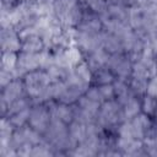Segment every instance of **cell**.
<instances>
[{
    "mask_svg": "<svg viewBox=\"0 0 157 157\" xmlns=\"http://www.w3.org/2000/svg\"><path fill=\"white\" fill-rule=\"evenodd\" d=\"M124 120L125 118L123 113V105L118 101L108 99L101 103L96 121L103 129H109Z\"/></svg>",
    "mask_w": 157,
    "mask_h": 157,
    "instance_id": "1",
    "label": "cell"
},
{
    "mask_svg": "<svg viewBox=\"0 0 157 157\" xmlns=\"http://www.w3.org/2000/svg\"><path fill=\"white\" fill-rule=\"evenodd\" d=\"M50 82L52 81H50L48 72L44 70L37 69L34 71L28 72L25 76V80H23L25 91H26L27 96L31 98V101H33L43 93V91L48 87V85Z\"/></svg>",
    "mask_w": 157,
    "mask_h": 157,
    "instance_id": "2",
    "label": "cell"
},
{
    "mask_svg": "<svg viewBox=\"0 0 157 157\" xmlns=\"http://www.w3.org/2000/svg\"><path fill=\"white\" fill-rule=\"evenodd\" d=\"M107 67H109L113 74L117 75L119 78L124 80H126L132 74V61L124 53L110 54Z\"/></svg>",
    "mask_w": 157,
    "mask_h": 157,
    "instance_id": "3",
    "label": "cell"
},
{
    "mask_svg": "<svg viewBox=\"0 0 157 157\" xmlns=\"http://www.w3.org/2000/svg\"><path fill=\"white\" fill-rule=\"evenodd\" d=\"M50 120H52V114H50V110L47 105L37 104L36 107L31 108L28 124H29V126H32L38 132L44 134Z\"/></svg>",
    "mask_w": 157,
    "mask_h": 157,
    "instance_id": "4",
    "label": "cell"
},
{
    "mask_svg": "<svg viewBox=\"0 0 157 157\" xmlns=\"http://www.w3.org/2000/svg\"><path fill=\"white\" fill-rule=\"evenodd\" d=\"M39 69V63H38V53H27V52H22L18 55V60H17V65L15 67L13 76L15 78H20V77H25L28 72L34 71Z\"/></svg>",
    "mask_w": 157,
    "mask_h": 157,
    "instance_id": "5",
    "label": "cell"
},
{
    "mask_svg": "<svg viewBox=\"0 0 157 157\" xmlns=\"http://www.w3.org/2000/svg\"><path fill=\"white\" fill-rule=\"evenodd\" d=\"M1 49L2 52H17L22 47V40L18 32L10 27V28H1Z\"/></svg>",
    "mask_w": 157,
    "mask_h": 157,
    "instance_id": "6",
    "label": "cell"
},
{
    "mask_svg": "<svg viewBox=\"0 0 157 157\" xmlns=\"http://www.w3.org/2000/svg\"><path fill=\"white\" fill-rule=\"evenodd\" d=\"M23 92H26L25 91V83L20 78H13L7 86H5L2 88L1 99L5 101L7 104H10L11 102L23 97Z\"/></svg>",
    "mask_w": 157,
    "mask_h": 157,
    "instance_id": "7",
    "label": "cell"
},
{
    "mask_svg": "<svg viewBox=\"0 0 157 157\" xmlns=\"http://www.w3.org/2000/svg\"><path fill=\"white\" fill-rule=\"evenodd\" d=\"M45 104L49 105L52 118L59 119V120H61L66 124H69L74 120V108L70 107V104H65V103L53 104L52 102H48Z\"/></svg>",
    "mask_w": 157,
    "mask_h": 157,
    "instance_id": "8",
    "label": "cell"
},
{
    "mask_svg": "<svg viewBox=\"0 0 157 157\" xmlns=\"http://www.w3.org/2000/svg\"><path fill=\"white\" fill-rule=\"evenodd\" d=\"M101 39H102V48L105 49L109 54H117V53H124V47L121 43V39L112 34L109 32H102L101 33Z\"/></svg>",
    "mask_w": 157,
    "mask_h": 157,
    "instance_id": "9",
    "label": "cell"
},
{
    "mask_svg": "<svg viewBox=\"0 0 157 157\" xmlns=\"http://www.w3.org/2000/svg\"><path fill=\"white\" fill-rule=\"evenodd\" d=\"M109 53L103 49V48H98L96 49L94 52L90 53L88 54V60H87V64L88 66L91 67L92 72H96L98 71L99 69L102 67H105L107 64H108V60H109Z\"/></svg>",
    "mask_w": 157,
    "mask_h": 157,
    "instance_id": "10",
    "label": "cell"
},
{
    "mask_svg": "<svg viewBox=\"0 0 157 157\" xmlns=\"http://www.w3.org/2000/svg\"><path fill=\"white\" fill-rule=\"evenodd\" d=\"M77 107L93 121H96L97 119V114H98V110H99V107H101V103L99 102H96L91 98H88L87 96L82 94L78 101H77Z\"/></svg>",
    "mask_w": 157,
    "mask_h": 157,
    "instance_id": "11",
    "label": "cell"
},
{
    "mask_svg": "<svg viewBox=\"0 0 157 157\" xmlns=\"http://www.w3.org/2000/svg\"><path fill=\"white\" fill-rule=\"evenodd\" d=\"M22 40V47H21V50L22 52H27V53H39L42 52L43 49H45L44 47V42L40 36L38 34H31Z\"/></svg>",
    "mask_w": 157,
    "mask_h": 157,
    "instance_id": "12",
    "label": "cell"
},
{
    "mask_svg": "<svg viewBox=\"0 0 157 157\" xmlns=\"http://www.w3.org/2000/svg\"><path fill=\"white\" fill-rule=\"evenodd\" d=\"M66 83V82H65ZM67 86V85H66ZM83 94V92L77 88V87H74V86H67L66 90L64 91V93L58 98V101L60 103H65V104H74V103H77L78 98Z\"/></svg>",
    "mask_w": 157,
    "mask_h": 157,
    "instance_id": "13",
    "label": "cell"
},
{
    "mask_svg": "<svg viewBox=\"0 0 157 157\" xmlns=\"http://www.w3.org/2000/svg\"><path fill=\"white\" fill-rule=\"evenodd\" d=\"M141 110V103L136 99V97L130 98L126 103L123 104V113L125 120H130L134 117H136Z\"/></svg>",
    "mask_w": 157,
    "mask_h": 157,
    "instance_id": "14",
    "label": "cell"
},
{
    "mask_svg": "<svg viewBox=\"0 0 157 157\" xmlns=\"http://www.w3.org/2000/svg\"><path fill=\"white\" fill-rule=\"evenodd\" d=\"M93 78H94V83L101 86V85H108V83H113L115 77L113 71L109 67H102L98 71L93 72Z\"/></svg>",
    "mask_w": 157,
    "mask_h": 157,
    "instance_id": "15",
    "label": "cell"
},
{
    "mask_svg": "<svg viewBox=\"0 0 157 157\" xmlns=\"http://www.w3.org/2000/svg\"><path fill=\"white\" fill-rule=\"evenodd\" d=\"M64 53H65V58L71 67H75L78 63L82 61V52L76 45H71V47L66 48L64 50Z\"/></svg>",
    "mask_w": 157,
    "mask_h": 157,
    "instance_id": "16",
    "label": "cell"
},
{
    "mask_svg": "<svg viewBox=\"0 0 157 157\" xmlns=\"http://www.w3.org/2000/svg\"><path fill=\"white\" fill-rule=\"evenodd\" d=\"M74 71L76 72V75L83 81V82H86V83H90L91 81H92V78H93V72H92V70H91V67L88 66V64H87V61H81V63H78L75 67H74Z\"/></svg>",
    "mask_w": 157,
    "mask_h": 157,
    "instance_id": "17",
    "label": "cell"
},
{
    "mask_svg": "<svg viewBox=\"0 0 157 157\" xmlns=\"http://www.w3.org/2000/svg\"><path fill=\"white\" fill-rule=\"evenodd\" d=\"M17 60H18V55L16 54V52H2L1 69L7 71H13L17 65Z\"/></svg>",
    "mask_w": 157,
    "mask_h": 157,
    "instance_id": "18",
    "label": "cell"
},
{
    "mask_svg": "<svg viewBox=\"0 0 157 157\" xmlns=\"http://www.w3.org/2000/svg\"><path fill=\"white\" fill-rule=\"evenodd\" d=\"M29 114H31V107L29 108H26L18 113H15L12 114L11 117H7L11 121V124L17 129V128H22L25 126L26 123H28L29 120Z\"/></svg>",
    "mask_w": 157,
    "mask_h": 157,
    "instance_id": "19",
    "label": "cell"
},
{
    "mask_svg": "<svg viewBox=\"0 0 157 157\" xmlns=\"http://www.w3.org/2000/svg\"><path fill=\"white\" fill-rule=\"evenodd\" d=\"M29 107H31L29 99H27L25 97H21V98H18V99H16V101H13V102H11L9 104L5 117H11L12 114L18 113V112H21V110H23L26 108H29Z\"/></svg>",
    "mask_w": 157,
    "mask_h": 157,
    "instance_id": "20",
    "label": "cell"
},
{
    "mask_svg": "<svg viewBox=\"0 0 157 157\" xmlns=\"http://www.w3.org/2000/svg\"><path fill=\"white\" fill-rule=\"evenodd\" d=\"M142 113L147 115H156L157 114V98L150 94H145L142 103H141Z\"/></svg>",
    "mask_w": 157,
    "mask_h": 157,
    "instance_id": "21",
    "label": "cell"
},
{
    "mask_svg": "<svg viewBox=\"0 0 157 157\" xmlns=\"http://www.w3.org/2000/svg\"><path fill=\"white\" fill-rule=\"evenodd\" d=\"M131 77L150 80L152 77V75H151V71L148 70V67L142 61H136V63L132 64V74H131Z\"/></svg>",
    "mask_w": 157,
    "mask_h": 157,
    "instance_id": "22",
    "label": "cell"
},
{
    "mask_svg": "<svg viewBox=\"0 0 157 157\" xmlns=\"http://www.w3.org/2000/svg\"><path fill=\"white\" fill-rule=\"evenodd\" d=\"M147 82L148 80H144V78H136V77H131L130 80V90L132 91V93L136 94H146L147 91Z\"/></svg>",
    "mask_w": 157,
    "mask_h": 157,
    "instance_id": "23",
    "label": "cell"
},
{
    "mask_svg": "<svg viewBox=\"0 0 157 157\" xmlns=\"http://www.w3.org/2000/svg\"><path fill=\"white\" fill-rule=\"evenodd\" d=\"M98 87H99L101 94H102V97H103L104 101L113 99V97H115V92H114V86H113V83L101 85V86H98Z\"/></svg>",
    "mask_w": 157,
    "mask_h": 157,
    "instance_id": "24",
    "label": "cell"
},
{
    "mask_svg": "<svg viewBox=\"0 0 157 157\" xmlns=\"http://www.w3.org/2000/svg\"><path fill=\"white\" fill-rule=\"evenodd\" d=\"M83 94H85V96H87L88 98H91V99L96 101V102H99V103H102V102L104 101V99H103V97H102V94H101L99 87H97V86L88 87V88H87V91H86Z\"/></svg>",
    "mask_w": 157,
    "mask_h": 157,
    "instance_id": "25",
    "label": "cell"
},
{
    "mask_svg": "<svg viewBox=\"0 0 157 157\" xmlns=\"http://www.w3.org/2000/svg\"><path fill=\"white\" fill-rule=\"evenodd\" d=\"M13 78H15V76H13L12 71H7V70L1 69V72H0V85H1L2 88L5 86H7Z\"/></svg>",
    "mask_w": 157,
    "mask_h": 157,
    "instance_id": "26",
    "label": "cell"
},
{
    "mask_svg": "<svg viewBox=\"0 0 157 157\" xmlns=\"http://www.w3.org/2000/svg\"><path fill=\"white\" fill-rule=\"evenodd\" d=\"M151 136H155V137L157 139V130H155V131H153V134H152Z\"/></svg>",
    "mask_w": 157,
    "mask_h": 157,
    "instance_id": "27",
    "label": "cell"
},
{
    "mask_svg": "<svg viewBox=\"0 0 157 157\" xmlns=\"http://www.w3.org/2000/svg\"><path fill=\"white\" fill-rule=\"evenodd\" d=\"M156 118H157V114H156Z\"/></svg>",
    "mask_w": 157,
    "mask_h": 157,
    "instance_id": "28",
    "label": "cell"
}]
</instances>
